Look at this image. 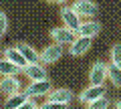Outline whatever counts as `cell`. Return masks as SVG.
<instances>
[{
  "instance_id": "6",
  "label": "cell",
  "mask_w": 121,
  "mask_h": 109,
  "mask_svg": "<svg viewBox=\"0 0 121 109\" xmlns=\"http://www.w3.org/2000/svg\"><path fill=\"white\" fill-rule=\"evenodd\" d=\"M89 79H91V85H103L105 79H107V65L105 63H95L89 71Z\"/></svg>"
},
{
  "instance_id": "3",
  "label": "cell",
  "mask_w": 121,
  "mask_h": 109,
  "mask_svg": "<svg viewBox=\"0 0 121 109\" xmlns=\"http://www.w3.org/2000/svg\"><path fill=\"white\" fill-rule=\"evenodd\" d=\"M22 91V85H20V79L14 77V75H8L0 81V93H4L6 97L8 95H14V93Z\"/></svg>"
},
{
  "instance_id": "16",
  "label": "cell",
  "mask_w": 121,
  "mask_h": 109,
  "mask_svg": "<svg viewBox=\"0 0 121 109\" xmlns=\"http://www.w3.org/2000/svg\"><path fill=\"white\" fill-rule=\"evenodd\" d=\"M20 71H22L20 67L14 65L8 59H2V61H0V75H4V77H8V75H18Z\"/></svg>"
},
{
  "instance_id": "13",
  "label": "cell",
  "mask_w": 121,
  "mask_h": 109,
  "mask_svg": "<svg viewBox=\"0 0 121 109\" xmlns=\"http://www.w3.org/2000/svg\"><path fill=\"white\" fill-rule=\"evenodd\" d=\"M101 32V24L99 22H93V20H89V22H81V26L77 28V35L79 36H97Z\"/></svg>"
},
{
  "instance_id": "12",
  "label": "cell",
  "mask_w": 121,
  "mask_h": 109,
  "mask_svg": "<svg viewBox=\"0 0 121 109\" xmlns=\"http://www.w3.org/2000/svg\"><path fill=\"white\" fill-rule=\"evenodd\" d=\"M47 101H59V103H71L73 101V91L71 89H55V91H51L47 95Z\"/></svg>"
},
{
  "instance_id": "23",
  "label": "cell",
  "mask_w": 121,
  "mask_h": 109,
  "mask_svg": "<svg viewBox=\"0 0 121 109\" xmlns=\"http://www.w3.org/2000/svg\"><path fill=\"white\" fill-rule=\"evenodd\" d=\"M51 2H55V4H65L67 0H51Z\"/></svg>"
},
{
  "instance_id": "17",
  "label": "cell",
  "mask_w": 121,
  "mask_h": 109,
  "mask_svg": "<svg viewBox=\"0 0 121 109\" xmlns=\"http://www.w3.org/2000/svg\"><path fill=\"white\" fill-rule=\"evenodd\" d=\"M107 79L113 83V87H121V67L117 65H107Z\"/></svg>"
},
{
  "instance_id": "2",
  "label": "cell",
  "mask_w": 121,
  "mask_h": 109,
  "mask_svg": "<svg viewBox=\"0 0 121 109\" xmlns=\"http://www.w3.org/2000/svg\"><path fill=\"white\" fill-rule=\"evenodd\" d=\"M51 36H52V40L55 43H59V44H71V43H75V39H77V31H73V28H69V26H56V28H52L51 31Z\"/></svg>"
},
{
  "instance_id": "7",
  "label": "cell",
  "mask_w": 121,
  "mask_h": 109,
  "mask_svg": "<svg viewBox=\"0 0 121 109\" xmlns=\"http://www.w3.org/2000/svg\"><path fill=\"white\" fill-rule=\"evenodd\" d=\"M75 12L79 14V16H93V14H97V4L95 2H91V0H77L73 4Z\"/></svg>"
},
{
  "instance_id": "4",
  "label": "cell",
  "mask_w": 121,
  "mask_h": 109,
  "mask_svg": "<svg viewBox=\"0 0 121 109\" xmlns=\"http://www.w3.org/2000/svg\"><path fill=\"white\" fill-rule=\"evenodd\" d=\"M60 16H63L65 26H69V28H73V31H77L79 26H81V16L75 12L73 6H63V8H60Z\"/></svg>"
},
{
  "instance_id": "15",
  "label": "cell",
  "mask_w": 121,
  "mask_h": 109,
  "mask_svg": "<svg viewBox=\"0 0 121 109\" xmlns=\"http://www.w3.org/2000/svg\"><path fill=\"white\" fill-rule=\"evenodd\" d=\"M18 48H20V52L24 55V59H26L28 63H39V61H40V52H36L35 48L30 47V44L18 43Z\"/></svg>"
},
{
  "instance_id": "8",
  "label": "cell",
  "mask_w": 121,
  "mask_h": 109,
  "mask_svg": "<svg viewBox=\"0 0 121 109\" xmlns=\"http://www.w3.org/2000/svg\"><path fill=\"white\" fill-rule=\"evenodd\" d=\"M99 97H105V87L103 85H91V87H87L85 91L81 93L79 99H81L83 103H91V101L99 99Z\"/></svg>"
},
{
  "instance_id": "19",
  "label": "cell",
  "mask_w": 121,
  "mask_h": 109,
  "mask_svg": "<svg viewBox=\"0 0 121 109\" xmlns=\"http://www.w3.org/2000/svg\"><path fill=\"white\" fill-rule=\"evenodd\" d=\"M107 107H109V99L107 97H99V99L91 101L87 109H107Z\"/></svg>"
},
{
  "instance_id": "9",
  "label": "cell",
  "mask_w": 121,
  "mask_h": 109,
  "mask_svg": "<svg viewBox=\"0 0 121 109\" xmlns=\"http://www.w3.org/2000/svg\"><path fill=\"white\" fill-rule=\"evenodd\" d=\"M91 48V36H77L75 43H71V55L81 57Z\"/></svg>"
},
{
  "instance_id": "5",
  "label": "cell",
  "mask_w": 121,
  "mask_h": 109,
  "mask_svg": "<svg viewBox=\"0 0 121 109\" xmlns=\"http://www.w3.org/2000/svg\"><path fill=\"white\" fill-rule=\"evenodd\" d=\"M63 57V44L55 43V44H48L47 48H44L43 52H40V61L47 63V65H51V63L59 61V59Z\"/></svg>"
},
{
  "instance_id": "25",
  "label": "cell",
  "mask_w": 121,
  "mask_h": 109,
  "mask_svg": "<svg viewBox=\"0 0 121 109\" xmlns=\"http://www.w3.org/2000/svg\"><path fill=\"white\" fill-rule=\"evenodd\" d=\"M35 109H43V107H40V105H36V107H35Z\"/></svg>"
},
{
  "instance_id": "18",
  "label": "cell",
  "mask_w": 121,
  "mask_h": 109,
  "mask_svg": "<svg viewBox=\"0 0 121 109\" xmlns=\"http://www.w3.org/2000/svg\"><path fill=\"white\" fill-rule=\"evenodd\" d=\"M111 63L117 65V67H121V43L113 44V48H111Z\"/></svg>"
},
{
  "instance_id": "10",
  "label": "cell",
  "mask_w": 121,
  "mask_h": 109,
  "mask_svg": "<svg viewBox=\"0 0 121 109\" xmlns=\"http://www.w3.org/2000/svg\"><path fill=\"white\" fill-rule=\"evenodd\" d=\"M4 59L12 61L14 65H18L22 71H24L26 65H28V61L24 59V55L20 52V48H18V47H10V48H6V51H4Z\"/></svg>"
},
{
  "instance_id": "14",
  "label": "cell",
  "mask_w": 121,
  "mask_h": 109,
  "mask_svg": "<svg viewBox=\"0 0 121 109\" xmlns=\"http://www.w3.org/2000/svg\"><path fill=\"white\" fill-rule=\"evenodd\" d=\"M28 99H30V97L26 95L24 91H18V93H14V95H8V97H6L4 107H6V109H18L24 101H28Z\"/></svg>"
},
{
  "instance_id": "24",
  "label": "cell",
  "mask_w": 121,
  "mask_h": 109,
  "mask_svg": "<svg viewBox=\"0 0 121 109\" xmlns=\"http://www.w3.org/2000/svg\"><path fill=\"white\" fill-rule=\"evenodd\" d=\"M115 107H117V109H121V101H119V103H117V105H115Z\"/></svg>"
},
{
  "instance_id": "22",
  "label": "cell",
  "mask_w": 121,
  "mask_h": 109,
  "mask_svg": "<svg viewBox=\"0 0 121 109\" xmlns=\"http://www.w3.org/2000/svg\"><path fill=\"white\" fill-rule=\"evenodd\" d=\"M36 107V103H35V99H28V101H24V103L20 105L18 109H35Z\"/></svg>"
},
{
  "instance_id": "21",
  "label": "cell",
  "mask_w": 121,
  "mask_h": 109,
  "mask_svg": "<svg viewBox=\"0 0 121 109\" xmlns=\"http://www.w3.org/2000/svg\"><path fill=\"white\" fill-rule=\"evenodd\" d=\"M6 28H8V18H6V14L0 10V36L6 32Z\"/></svg>"
},
{
  "instance_id": "20",
  "label": "cell",
  "mask_w": 121,
  "mask_h": 109,
  "mask_svg": "<svg viewBox=\"0 0 121 109\" xmlns=\"http://www.w3.org/2000/svg\"><path fill=\"white\" fill-rule=\"evenodd\" d=\"M69 103H59V101H47L44 105H40L43 109H67Z\"/></svg>"
},
{
  "instance_id": "1",
  "label": "cell",
  "mask_w": 121,
  "mask_h": 109,
  "mask_svg": "<svg viewBox=\"0 0 121 109\" xmlns=\"http://www.w3.org/2000/svg\"><path fill=\"white\" fill-rule=\"evenodd\" d=\"M51 89V81L48 79H43V81H30V85L24 89V93L30 97V99H36V97H44L48 95Z\"/></svg>"
},
{
  "instance_id": "11",
  "label": "cell",
  "mask_w": 121,
  "mask_h": 109,
  "mask_svg": "<svg viewBox=\"0 0 121 109\" xmlns=\"http://www.w3.org/2000/svg\"><path fill=\"white\" fill-rule=\"evenodd\" d=\"M24 75L30 81H43V79H47V71H44V67L39 65V63H28L26 69H24Z\"/></svg>"
}]
</instances>
